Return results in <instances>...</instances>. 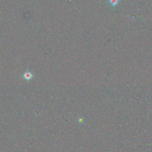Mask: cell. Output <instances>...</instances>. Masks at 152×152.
<instances>
[{
  "label": "cell",
  "mask_w": 152,
  "mask_h": 152,
  "mask_svg": "<svg viewBox=\"0 0 152 152\" xmlns=\"http://www.w3.org/2000/svg\"><path fill=\"white\" fill-rule=\"evenodd\" d=\"M78 122L80 123V124H82V123H83L84 122V120L83 118H80H80L78 119Z\"/></svg>",
  "instance_id": "obj_3"
},
{
  "label": "cell",
  "mask_w": 152,
  "mask_h": 152,
  "mask_svg": "<svg viewBox=\"0 0 152 152\" xmlns=\"http://www.w3.org/2000/svg\"><path fill=\"white\" fill-rule=\"evenodd\" d=\"M110 3L112 5H116L119 2V0H110Z\"/></svg>",
  "instance_id": "obj_2"
},
{
  "label": "cell",
  "mask_w": 152,
  "mask_h": 152,
  "mask_svg": "<svg viewBox=\"0 0 152 152\" xmlns=\"http://www.w3.org/2000/svg\"><path fill=\"white\" fill-rule=\"evenodd\" d=\"M33 73L28 70L24 73L23 75L22 76L23 78L27 80H29L32 79L33 78Z\"/></svg>",
  "instance_id": "obj_1"
}]
</instances>
